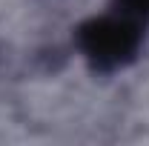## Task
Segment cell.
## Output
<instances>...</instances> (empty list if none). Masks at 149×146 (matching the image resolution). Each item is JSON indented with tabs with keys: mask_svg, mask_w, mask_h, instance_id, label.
<instances>
[{
	"mask_svg": "<svg viewBox=\"0 0 149 146\" xmlns=\"http://www.w3.org/2000/svg\"><path fill=\"white\" fill-rule=\"evenodd\" d=\"M141 43H143L141 23L129 20L120 12L92 17L77 29V49L97 72H115L129 66L141 52Z\"/></svg>",
	"mask_w": 149,
	"mask_h": 146,
	"instance_id": "cell-1",
	"label": "cell"
},
{
	"mask_svg": "<svg viewBox=\"0 0 149 146\" xmlns=\"http://www.w3.org/2000/svg\"><path fill=\"white\" fill-rule=\"evenodd\" d=\"M115 12L126 15L135 23H149V0H115Z\"/></svg>",
	"mask_w": 149,
	"mask_h": 146,
	"instance_id": "cell-2",
	"label": "cell"
}]
</instances>
